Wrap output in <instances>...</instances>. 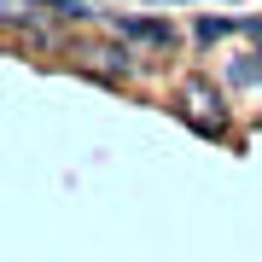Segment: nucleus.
<instances>
[{"label":"nucleus","mask_w":262,"mask_h":262,"mask_svg":"<svg viewBox=\"0 0 262 262\" xmlns=\"http://www.w3.org/2000/svg\"><path fill=\"white\" fill-rule=\"evenodd\" d=\"M181 117H187L204 140H215V134L227 128V105H222V94H215L204 76H192V82L181 88Z\"/></svg>","instance_id":"obj_1"},{"label":"nucleus","mask_w":262,"mask_h":262,"mask_svg":"<svg viewBox=\"0 0 262 262\" xmlns=\"http://www.w3.org/2000/svg\"><path fill=\"white\" fill-rule=\"evenodd\" d=\"M117 35L140 41V47H175V24L163 18H117Z\"/></svg>","instance_id":"obj_2"},{"label":"nucleus","mask_w":262,"mask_h":262,"mask_svg":"<svg viewBox=\"0 0 262 262\" xmlns=\"http://www.w3.org/2000/svg\"><path fill=\"white\" fill-rule=\"evenodd\" d=\"M227 29H239L233 18H198V41H215V35H227Z\"/></svg>","instance_id":"obj_3"},{"label":"nucleus","mask_w":262,"mask_h":262,"mask_svg":"<svg viewBox=\"0 0 262 262\" xmlns=\"http://www.w3.org/2000/svg\"><path fill=\"white\" fill-rule=\"evenodd\" d=\"M233 82H262V64H233Z\"/></svg>","instance_id":"obj_4"},{"label":"nucleus","mask_w":262,"mask_h":262,"mask_svg":"<svg viewBox=\"0 0 262 262\" xmlns=\"http://www.w3.org/2000/svg\"><path fill=\"white\" fill-rule=\"evenodd\" d=\"M251 29H256V47H262V24H251Z\"/></svg>","instance_id":"obj_5"}]
</instances>
